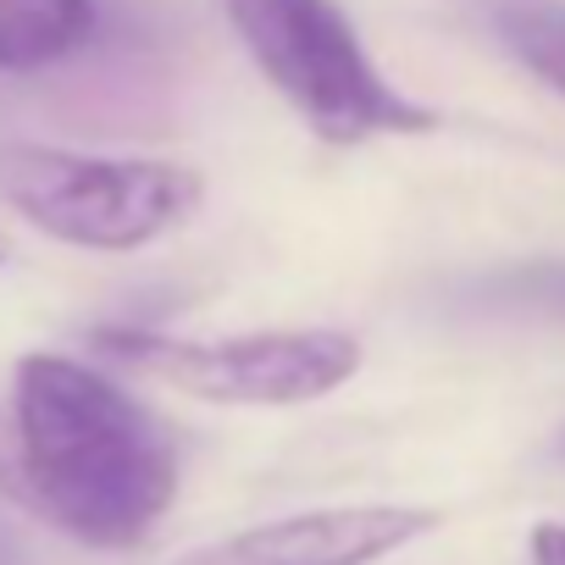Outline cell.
Listing matches in <instances>:
<instances>
[{
  "label": "cell",
  "mask_w": 565,
  "mask_h": 565,
  "mask_svg": "<svg viewBox=\"0 0 565 565\" xmlns=\"http://www.w3.org/2000/svg\"><path fill=\"white\" fill-rule=\"evenodd\" d=\"M18 471L29 499L89 548H134L178 499L167 427L111 377L67 355L18 366Z\"/></svg>",
  "instance_id": "cell-1"
},
{
  "label": "cell",
  "mask_w": 565,
  "mask_h": 565,
  "mask_svg": "<svg viewBox=\"0 0 565 565\" xmlns=\"http://www.w3.org/2000/svg\"><path fill=\"white\" fill-rule=\"evenodd\" d=\"M233 34L266 84L322 139L361 145L372 134H427L433 111L405 100L366 56L339 0H222Z\"/></svg>",
  "instance_id": "cell-2"
},
{
  "label": "cell",
  "mask_w": 565,
  "mask_h": 565,
  "mask_svg": "<svg viewBox=\"0 0 565 565\" xmlns=\"http://www.w3.org/2000/svg\"><path fill=\"white\" fill-rule=\"evenodd\" d=\"M200 194V172L178 161L0 145V205L73 249H145L189 222Z\"/></svg>",
  "instance_id": "cell-3"
},
{
  "label": "cell",
  "mask_w": 565,
  "mask_h": 565,
  "mask_svg": "<svg viewBox=\"0 0 565 565\" xmlns=\"http://www.w3.org/2000/svg\"><path fill=\"white\" fill-rule=\"evenodd\" d=\"M95 350L211 405H306L361 372V344L333 328L238 339H161L134 328H100Z\"/></svg>",
  "instance_id": "cell-4"
},
{
  "label": "cell",
  "mask_w": 565,
  "mask_h": 565,
  "mask_svg": "<svg viewBox=\"0 0 565 565\" xmlns=\"http://www.w3.org/2000/svg\"><path fill=\"white\" fill-rule=\"evenodd\" d=\"M433 526L438 515L422 504H339L244 526L233 537L189 548L172 565H377Z\"/></svg>",
  "instance_id": "cell-5"
},
{
  "label": "cell",
  "mask_w": 565,
  "mask_h": 565,
  "mask_svg": "<svg viewBox=\"0 0 565 565\" xmlns=\"http://www.w3.org/2000/svg\"><path fill=\"white\" fill-rule=\"evenodd\" d=\"M95 0H0V73H40L84 51Z\"/></svg>",
  "instance_id": "cell-6"
},
{
  "label": "cell",
  "mask_w": 565,
  "mask_h": 565,
  "mask_svg": "<svg viewBox=\"0 0 565 565\" xmlns=\"http://www.w3.org/2000/svg\"><path fill=\"white\" fill-rule=\"evenodd\" d=\"M493 34L532 78L565 95V0H504L493 7Z\"/></svg>",
  "instance_id": "cell-7"
},
{
  "label": "cell",
  "mask_w": 565,
  "mask_h": 565,
  "mask_svg": "<svg viewBox=\"0 0 565 565\" xmlns=\"http://www.w3.org/2000/svg\"><path fill=\"white\" fill-rule=\"evenodd\" d=\"M532 565H565V526L559 521L532 526Z\"/></svg>",
  "instance_id": "cell-8"
}]
</instances>
